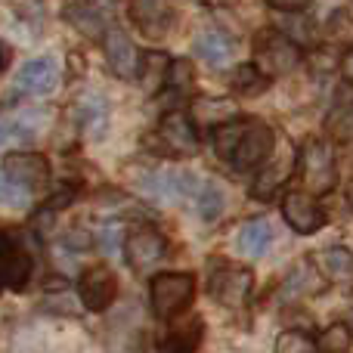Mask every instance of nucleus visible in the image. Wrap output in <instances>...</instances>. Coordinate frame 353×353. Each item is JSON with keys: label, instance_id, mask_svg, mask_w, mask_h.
I'll use <instances>...</instances> for the list:
<instances>
[{"label": "nucleus", "instance_id": "obj_1", "mask_svg": "<svg viewBox=\"0 0 353 353\" xmlns=\"http://www.w3.org/2000/svg\"><path fill=\"white\" fill-rule=\"evenodd\" d=\"M214 155L232 171H261L276 152V130L251 115H232L208 134Z\"/></svg>", "mask_w": 353, "mask_h": 353}, {"label": "nucleus", "instance_id": "obj_2", "mask_svg": "<svg viewBox=\"0 0 353 353\" xmlns=\"http://www.w3.org/2000/svg\"><path fill=\"white\" fill-rule=\"evenodd\" d=\"M143 146L152 155H161V159H192L201 149L199 124L189 118L186 109L165 112L159 128L143 137Z\"/></svg>", "mask_w": 353, "mask_h": 353}, {"label": "nucleus", "instance_id": "obj_3", "mask_svg": "<svg viewBox=\"0 0 353 353\" xmlns=\"http://www.w3.org/2000/svg\"><path fill=\"white\" fill-rule=\"evenodd\" d=\"M304 47L294 41L292 34L279 28H263L254 34V47H251V65L263 74L267 81L292 74L304 65Z\"/></svg>", "mask_w": 353, "mask_h": 353}, {"label": "nucleus", "instance_id": "obj_4", "mask_svg": "<svg viewBox=\"0 0 353 353\" xmlns=\"http://www.w3.org/2000/svg\"><path fill=\"white\" fill-rule=\"evenodd\" d=\"M208 273V294L214 304L226 307V310H242L254 294V273L245 263H236L230 257H208L205 261Z\"/></svg>", "mask_w": 353, "mask_h": 353}, {"label": "nucleus", "instance_id": "obj_5", "mask_svg": "<svg viewBox=\"0 0 353 353\" xmlns=\"http://www.w3.org/2000/svg\"><path fill=\"white\" fill-rule=\"evenodd\" d=\"M298 180L301 192L323 199L338 186V161H335V146L325 143L323 137H307L298 149Z\"/></svg>", "mask_w": 353, "mask_h": 353}, {"label": "nucleus", "instance_id": "obj_6", "mask_svg": "<svg viewBox=\"0 0 353 353\" xmlns=\"http://www.w3.org/2000/svg\"><path fill=\"white\" fill-rule=\"evenodd\" d=\"M152 313L161 323L183 316L195 301V276L192 273H155L149 282Z\"/></svg>", "mask_w": 353, "mask_h": 353}, {"label": "nucleus", "instance_id": "obj_7", "mask_svg": "<svg viewBox=\"0 0 353 353\" xmlns=\"http://www.w3.org/2000/svg\"><path fill=\"white\" fill-rule=\"evenodd\" d=\"M168 254H171V242H168L165 232L152 223L130 226L128 236H124V261H128V267L137 270V273H146V270L159 267Z\"/></svg>", "mask_w": 353, "mask_h": 353}, {"label": "nucleus", "instance_id": "obj_8", "mask_svg": "<svg viewBox=\"0 0 353 353\" xmlns=\"http://www.w3.org/2000/svg\"><path fill=\"white\" fill-rule=\"evenodd\" d=\"M34 273V257L28 245L10 230H0V294L22 292Z\"/></svg>", "mask_w": 353, "mask_h": 353}, {"label": "nucleus", "instance_id": "obj_9", "mask_svg": "<svg viewBox=\"0 0 353 353\" xmlns=\"http://www.w3.org/2000/svg\"><path fill=\"white\" fill-rule=\"evenodd\" d=\"M0 174L34 199V195H41L50 186L53 168H50L47 155H41V152H6Z\"/></svg>", "mask_w": 353, "mask_h": 353}, {"label": "nucleus", "instance_id": "obj_10", "mask_svg": "<svg viewBox=\"0 0 353 353\" xmlns=\"http://www.w3.org/2000/svg\"><path fill=\"white\" fill-rule=\"evenodd\" d=\"M282 217L298 236H313V232L325 230L329 214L319 205V199L301 192V189H285L282 192Z\"/></svg>", "mask_w": 353, "mask_h": 353}, {"label": "nucleus", "instance_id": "obj_11", "mask_svg": "<svg viewBox=\"0 0 353 353\" xmlns=\"http://www.w3.org/2000/svg\"><path fill=\"white\" fill-rule=\"evenodd\" d=\"M78 298L90 313H105L118 298V279L105 263H93L78 279Z\"/></svg>", "mask_w": 353, "mask_h": 353}, {"label": "nucleus", "instance_id": "obj_12", "mask_svg": "<svg viewBox=\"0 0 353 353\" xmlns=\"http://www.w3.org/2000/svg\"><path fill=\"white\" fill-rule=\"evenodd\" d=\"M201 341H205V319L199 313L192 316H176L171 323H165L155 350L159 353H199Z\"/></svg>", "mask_w": 353, "mask_h": 353}, {"label": "nucleus", "instance_id": "obj_13", "mask_svg": "<svg viewBox=\"0 0 353 353\" xmlns=\"http://www.w3.org/2000/svg\"><path fill=\"white\" fill-rule=\"evenodd\" d=\"M128 16L134 28L149 41H165L174 31L176 22V6L174 3H155V0H143V3H128Z\"/></svg>", "mask_w": 353, "mask_h": 353}, {"label": "nucleus", "instance_id": "obj_14", "mask_svg": "<svg viewBox=\"0 0 353 353\" xmlns=\"http://www.w3.org/2000/svg\"><path fill=\"white\" fill-rule=\"evenodd\" d=\"M310 263L319 273V279L325 282V288H353V251L347 245H329V248L313 251Z\"/></svg>", "mask_w": 353, "mask_h": 353}, {"label": "nucleus", "instance_id": "obj_15", "mask_svg": "<svg viewBox=\"0 0 353 353\" xmlns=\"http://www.w3.org/2000/svg\"><path fill=\"white\" fill-rule=\"evenodd\" d=\"M103 53H105L109 68L121 81H130L137 74V65H140V50H137V43L130 41V34L124 28H115V25H112V28L105 31Z\"/></svg>", "mask_w": 353, "mask_h": 353}, {"label": "nucleus", "instance_id": "obj_16", "mask_svg": "<svg viewBox=\"0 0 353 353\" xmlns=\"http://www.w3.org/2000/svg\"><path fill=\"white\" fill-rule=\"evenodd\" d=\"M56 84H59V65L53 56H34L16 74V87L31 97H47L56 90Z\"/></svg>", "mask_w": 353, "mask_h": 353}, {"label": "nucleus", "instance_id": "obj_17", "mask_svg": "<svg viewBox=\"0 0 353 353\" xmlns=\"http://www.w3.org/2000/svg\"><path fill=\"white\" fill-rule=\"evenodd\" d=\"M192 53L205 59L208 65H226L236 53V37L230 31L217 28V25H208L192 37Z\"/></svg>", "mask_w": 353, "mask_h": 353}, {"label": "nucleus", "instance_id": "obj_18", "mask_svg": "<svg viewBox=\"0 0 353 353\" xmlns=\"http://www.w3.org/2000/svg\"><path fill=\"white\" fill-rule=\"evenodd\" d=\"M62 16L72 22V28H78L84 37L103 43L105 31L112 28L109 25V6L103 3H65Z\"/></svg>", "mask_w": 353, "mask_h": 353}, {"label": "nucleus", "instance_id": "obj_19", "mask_svg": "<svg viewBox=\"0 0 353 353\" xmlns=\"http://www.w3.org/2000/svg\"><path fill=\"white\" fill-rule=\"evenodd\" d=\"M168 72H171V56L165 50H146V53H140V65H137L134 78L146 97H159L165 90Z\"/></svg>", "mask_w": 353, "mask_h": 353}, {"label": "nucleus", "instance_id": "obj_20", "mask_svg": "<svg viewBox=\"0 0 353 353\" xmlns=\"http://www.w3.org/2000/svg\"><path fill=\"white\" fill-rule=\"evenodd\" d=\"M325 292V282L319 279V273L313 270L310 257H301L285 276V285L279 288L282 301H298V298H310V294Z\"/></svg>", "mask_w": 353, "mask_h": 353}, {"label": "nucleus", "instance_id": "obj_21", "mask_svg": "<svg viewBox=\"0 0 353 353\" xmlns=\"http://www.w3.org/2000/svg\"><path fill=\"white\" fill-rule=\"evenodd\" d=\"M78 128L90 140H99L105 134V128H109V103L99 93H87L78 103Z\"/></svg>", "mask_w": 353, "mask_h": 353}, {"label": "nucleus", "instance_id": "obj_22", "mask_svg": "<svg viewBox=\"0 0 353 353\" xmlns=\"http://www.w3.org/2000/svg\"><path fill=\"white\" fill-rule=\"evenodd\" d=\"M288 176H292V159H270L267 165L257 171V180L251 183V199L254 201L273 199V192H279Z\"/></svg>", "mask_w": 353, "mask_h": 353}, {"label": "nucleus", "instance_id": "obj_23", "mask_svg": "<svg viewBox=\"0 0 353 353\" xmlns=\"http://www.w3.org/2000/svg\"><path fill=\"white\" fill-rule=\"evenodd\" d=\"M270 245H273V226H270L263 217L248 220L236 236V248L242 251L245 257H251V261H257V257L267 254Z\"/></svg>", "mask_w": 353, "mask_h": 353}, {"label": "nucleus", "instance_id": "obj_24", "mask_svg": "<svg viewBox=\"0 0 353 353\" xmlns=\"http://www.w3.org/2000/svg\"><path fill=\"white\" fill-rule=\"evenodd\" d=\"M323 43L329 47H353V16L347 6H338L323 22Z\"/></svg>", "mask_w": 353, "mask_h": 353}, {"label": "nucleus", "instance_id": "obj_25", "mask_svg": "<svg viewBox=\"0 0 353 353\" xmlns=\"http://www.w3.org/2000/svg\"><path fill=\"white\" fill-rule=\"evenodd\" d=\"M34 115H16V118H0V149L3 146H22V143H31L37 137V128L41 121H34Z\"/></svg>", "mask_w": 353, "mask_h": 353}, {"label": "nucleus", "instance_id": "obj_26", "mask_svg": "<svg viewBox=\"0 0 353 353\" xmlns=\"http://www.w3.org/2000/svg\"><path fill=\"white\" fill-rule=\"evenodd\" d=\"M226 84H230V90L236 93V97H261V93L270 87V81L263 78L251 62H242V65H236L230 74H226Z\"/></svg>", "mask_w": 353, "mask_h": 353}, {"label": "nucleus", "instance_id": "obj_27", "mask_svg": "<svg viewBox=\"0 0 353 353\" xmlns=\"http://www.w3.org/2000/svg\"><path fill=\"white\" fill-rule=\"evenodd\" d=\"M313 344H316V353H350L353 329L347 323H332L313 338Z\"/></svg>", "mask_w": 353, "mask_h": 353}, {"label": "nucleus", "instance_id": "obj_28", "mask_svg": "<svg viewBox=\"0 0 353 353\" xmlns=\"http://www.w3.org/2000/svg\"><path fill=\"white\" fill-rule=\"evenodd\" d=\"M195 208H199L201 220L214 223V220L223 214V208H226L223 189H220L217 183H199V189H195Z\"/></svg>", "mask_w": 353, "mask_h": 353}, {"label": "nucleus", "instance_id": "obj_29", "mask_svg": "<svg viewBox=\"0 0 353 353\" xmlns=\"http://www.w3.org/2000/svg\"><path fill=\"white\" fill-rule=\"evenodd\" d=\"M189 87H192V65H189V59H171V72H168V81H165L161 97L186 99Z\"/></svg>", "mask_w": 353, "mask_h": 353}, {"label": "nucleus", "instance_id": "obj_30", "mask_svg": "<svg viewBox=\"0 0 353 353\" xmlns=\"http://www.w3.org/2000/svg\"><path fill=\"white\" fill-rule=\"evenodd\" d=\"M325 130L332 134L335 143H353V103L338 105L325 121Z\"/></svg>", "mask_w": 353, "mask_h": 353}, {"label": "nucleus", "instance_id": "obj_31", "mask_svg": "<svg viewBox=\"0 0 353 353\" xmlns=\"http://www.w3.org/2000/svg\"><path fill=\"white\" fill-rule=\"evenodd\" d=\"M273 353H316V344H313V335L304 329H288L276 338Z\"/></svg>", "mask_w": 353, "mask_h": 353}, {"label": "nucleus", "instance_id": "obj_32", "mask_svg": "<svg viewBox=\"0 0 353 353\" xmlns=\"http://www.w3.org/2000/svg\"><path fill=\"white\" fill-rule=\"evenodd\" d=\"M0 205H6V208H28L31 205V195L0 174Z\"/></svg>", "mask_w": 353, "mask_h": 353}, {"label": "nucleus", "instance_id": "obj_33", "mask_svg": "<svg viewBox=\"0 0 353 353\" xmlns=\"http://www.w3.org/2000/svg\"><path fill=\"white\" fill-rule=\"evenodd\" d=\"M338 68H341L344 84L353 87V47H347V50L341 53V62H338Z\"/></svg>", "mask_w": 353, "mask_h": 353}, {"label": "nucleus", "instance_id": "obj_34", "mask_svg": "<svg viewBox=\"0 0 353 353\" xmlns=\"http://www.w3.org/2000/svg\"><path fill=\"white\" fill-rule=\"evenodd\" d=\"M6 62H10V50H6L3 43H0V72L6 68Z\"/></svg>", "mask_w": 353, "mask_h": 353}]
</instances>
